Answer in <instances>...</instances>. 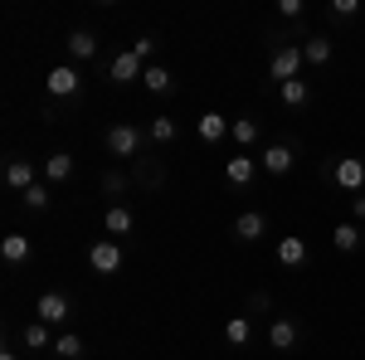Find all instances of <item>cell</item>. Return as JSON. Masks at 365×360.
I'll list each match as a JSON object with an SVG mask.
<instances>
[{"label": "cell", "instance_id": "6da1fadb", "mask_svg": "<svg viewBox=\"0 0 365 360\" xmlns=\"http://www.w3.org/2000/svg\"><path fill=\"white\" fill-rule=\"evenodd\" d=\"M103 146H108V156H117V161H137L141 146H146V132H141L137 122H113L103 132Z\"/></svg>", "mask_w": 365, "mask_h": 360}, {"label": "cell", "instance_id": "7a4b0ae2", "mask_svg": "<svg viewBox=\"0 0 365 360\" xmlns=\"http://www.w3.org/2000/svg\"><path fill=\"white\" fill-rule=\"evenodd\" d=\"M302 63H307V58H302V44H278V49L268 54V78L278 88L292 83V78H302Z\"/></svg>", "mask_w": 365, "mask_h": 360}, {"label": "cell", "instance_id": "3957f363", "mask_svg": "<svg viewBox=\"0 0 365 360\" xmlns=\"http://www.w3.org/2000/svg\"><path fill=\"white\" fill-rule=\"evenodd\" d=\"M122 263H127V258H122V244H117V239H98V244L88 249V268L103 273V277H117Z\"/></svg>", "mask_w": 365, "mask_h": 360}, {"label": "cell", "instance_id": "277c9868", "mask_svg": "<svg viewBox=\"0 0 365 360\" xmlns=\"http://www.w3.org/2000/svg\"><path fill=\"white\" fill-rule=\"evenodd\" d=\"M34 317L44 322V326H68V317H73V302L63 297V292H39V302H34Z\"/></svg>", "mask_w": 365, "mask_h": 360}, {"label": "cell", "instance_id": "5b68a950", "mask_svg": "<svg viewBox=\"0 0 365 360\" xmlns=\"http://www.w3.org/2000/svg\"><path fill=\"white\" fill-rule=\"evenodd\" d=\"M78 88H83V73L73 68V63H58V68H49V78H44V93L49 98H78Z\"/></svg>", "mask_w": 365, "mask_h": 360}, {"label": "cell", "instance_id": "8992f818", "mask_svg": "<svg viewBox=\"0 0 365 360\" xmlns=\"http://www.w3.org/2000/svg\"><path fill=\"white\" fill-rule=\"evenodd\" d=\"M331 180H336L341 190L361 195L365 190V161H361V156H341L336 166H331Z\"/></svg>", "mask_w": 365, "mask_h": 360}, {"label": "cell", "instance_id": "52a82bcc", "mask_svg": "<svg viewBox=\"0 0 365 360\" xmlns=\"http://www.w3.org/2000/svg\"><path fill=\"white\" fill-rule=\"evenodd\" d=\"M5 185H10V190H34V185H39V166H34V161H25V156H10V161H5Z\"/></svg>", "mask_w": 365, "mask_h": 360}, {"label": "cell", "instance_id": "ba28073f", "mask_svg": "<svg viewBox=\"0 0 365 360\" xmlns=\"http://www.w3.org/2000/svg\"><path fill=\"white\" fill-rule=\"evenodd\" d=\"M141 73H146V63H141L132 49L113 54V63H108V78H113V83H141Z\"/></svg>", "mask_w": 365, "mask_h": 360}, {"label": "cell", "instance_id": "9c48e42d", "mask_svg": "<svg viewBox=\"0 0 365 360\" xmlns=\"http://www.w3.org/2000/svg\"><path fill=\"white\" fill-rule=\"evenodd\" d=\"M292 161H297V151L287 146V141H273V146H263V175H287L292 170Z\"/></svg>", "mask_w": 365, "mask_h": 360}, {"label": "cell", "instance_id": "30bf717a", "mask_svg": "<svg viewBox=\"0 0 365 360\" xmlns=\"http://www.w3.org/2000/svg\"><path fill=\"white\" fill-rule=\"evenodd\" d=\"M263 234H268V215H263V210H244V215L234 220V239H239V244H258Z\"/></svg>", "mask_w": 365, "mask_h": 360}, {"label": "cell", "instance_id": "8fae6325", "mask_svg": "<svg viewBox=\"0 0 365 360\" xmlns=\"http://www.w3.org/2000/svg\"><path fill=\"white\" fill-rule=\"evenodd\" d=\"M297 341H302V326L292 317H278L268 326V351H297Z\"/></svg>", "mask_w": 365, "mask_h": 360}, {"label": "cell", "instance_id": "7c38bea8", "mask_svg": "<svg viewBox=\"0 0 365 360\" xmlns=\"http://www.w3.org/2000/svg\"><path fill=\"white\" fill-rule=\"evenodd\" d=\"M225 180L234 190L253 185V180H258V161H253V156H225Z\"/></svg>", "mask_w": 365, "mask_h": 360}, {"label": "cell", "instance_id": "4fadbf2b", "mask_svg": "<svg viewBox=\"0 0 365 360\" xmlns=\"http://www.w3.org/2000/svg\"><path fill=\"white\" fill-rule=\"evenodd\" d=\"M307 258H312V249H307L302 234H282V239H278V263H282V268H302Z\"/></svg>", "mask_w": 365, "mask_h": 360}, {"label": "cell", "instance_id": "5bb4252c", "mask_svg": "<svg viewBox=\"0 0 365 360\" xmlns=\"http://www.w3.org/2000/svg\"><path fill=\"white\" fill-rule=\"evenodd\" d=\"M331 54H336L331 34H307V39H302V58H307L312 68H327V63H331Z\"/></svg>", "mask_w": 365, "mask_h": 360}, {"label": "cell", "instance_id": "9a60e30c", "mask_svg": "<svg viewBox=\"0 0 365 360\" xmlns=\"http://www.w3.org/2000/svg\"><path fill=\"white\" fill-rule=\"evenodd\" d=\"M0 258H5L10 268L29 263V258H34V244H29V234H5V239H0Z\"/></svg>", "mask_w": 365, "mask_h": 360}, {"label": "cell", "instance_id": "2e32d148", "mask_svg": "<svg viewBox=\"0 0 365 360\" xmlns=\"http://www.w3.org/2000/svg\"><path fill=\"white\" fill-rule=\"evenodd\" d=\"M132 210H127V205H108V210H103V234H108V239H122V234H132Z\"/></svg>", "mask_w": 365, "mask_h": 360}, {"label": "cell", "instance_id": "e0dca14e", "mask_svg": "<svg viewBox=\"0 0 365 360\" xmlns=\"http://www.w3.org/2000/svg\"><path fill=\"white\" fill-rule=\"evenodd\" d=\"M229 127H234V122H229L225 112H200V122H195L200 141H210V146H215V141H225V137H229Z\"/></svg>", "mask_w": 365, "mask_h": 360}, {"label": "cell", "instance_id": "ac0fdd59", "mask_svg": "<svg viewBox=\"0 0 365 360\" xmlns=\"http://www.w3.org/2000/svg\"><path fill=\"white\" fill-rule=\"evenodd\" d=\"M361 239H365V229L356 220H341L336 229H331V249H336V253H356V249H361Z\"/></svg>", "mask_w": 365, "mask_h": 360}, {"label": "cell", "instance_id": "d6986e66", "mask_svg": "<svg viewBox=\"0 0 365 360\" xmlns=\"http://www.w3.org/2000/svg\"><path fill=\"white\" fill-rule=\"evenodd\" d=\"M93 54H98V34L93 29H73L68 34V63H88Z\"/></svg>", "mask_w": 365, "mask_h": 360}, {"label": "cell", "instance_id": "ffe728a7", "mask_svg": "<svg viewBox=\"0 0 365 360\" xmlns=\"http://www.w3.org/2000/svg\"><path fill=\"white\" fill-rule=\"evenodd\" d=\"M20 341H25L29 351H54V341H58V336L49 331V326H44L39 317H29V322H25V331H20Z\"/></svg>", "mask_w": 365, "mask_h": 360}, {"label": "cell", "instance_id": "44dd1931", "mask_svg": "<svg viewBox=\"0 0 365 360\" xmlns=\"http://www.w3.org/2000/svg\"><path fill=\"white\" fill-rule=\"evenodd\" d=\"M68 175H73V156H68V151H49V156H44V180H49V185H63Z\"/></svg>", "mask_w": 365, "mask_h": 360}, {"label": "cell", "instance_id": "7402d4cb", "mask_svg": "<svg viewBox=\"0 0 365 360\" xmlns=\"http://www.w3.org/2000/svg\"><path fill=\"white\" fill-rule=\"evenodd\" d=\"M278 98L287 103V108H307V103H312V83H307V78H292V83L278 88Z\"/></svg>", "mask_w": 365, "mask_h": 360}, {"label": "cell", "instance_id": "603a6c76", "mask_svg": "<svg viewBox=\"0 0 365 360\" xmlns=\"http://www.w3.org/2000/svg\"><path fill=\"white\" fill-rule=\"evenodd\" d=\"M141 83H146V93H170V88H175V78H170V68H161V63H146Z\"/></svg>", "mask_w": 365, "mask_h": 360}, {"label": "cell", "instance_id": "cb8c5ba5", "mask_svg": "<svg viewBox=\"0 0 365 360\" xmlns=\"http://www.w3.org/2000/svg\"><path fill=\"white\" fill-rule=\"evenodd\" d=\"M146 137L156 141V146H170V141L180 137V127H175V117H151V127H146Z\"/></svg>", "mask_w": 365, "mask_h": 360}, {"label": "cell", "instance_id": "d4e9b609", "mask_svg": "<svg viewBox=\"0 0 365 360\" xmlns=\"http://www.w3.org/2000/svg\"><path fill=\"white\" fill-rule=\"evenodd\" d=\"M229 137L239 141V146H253V141L263 137V127H258V117H234V127H229Z\"/></svg>", "mask_w": 365, "mask_h": 360}, {"label": "cell", "instance_id": "484cf974", "mask_svg": "<svg viewBox=\"0 0 365 360\" xmlns=\"http://www.w3.org/2000/svg\"><path fill=\"white\" fill-rule=\"evenodd\" d=\"M225 341H229V346H249V341H253V322H249V317H229V322H225Z\"/></svg>", "mask_w": 365, "mask_h": 360}, {"label": "cell", "instance_id": "4316f807", "mask_svg": "<svg viewBox=\"0 0 365 360\" xmlns=\"http://www.w3.org/2000/svg\"><path fill=\"white\" fill-rule=\"evenodd\" d=\"M54 356H58V360H83V336L63 331V336L54 341Z\"/></svg>", "mask_w": 365, "mask_h": 360}, {"label": "cell", "instance_id": "83f0119b", "mask_svg": "<svg viewBox=\"0 0 365 360\" xmlns=\"http://www.w3.org/2000/svg\"><path fill=\"white\" fill-rule=\"evenodd\" d=\"M127 190H132V180L122 170H103V195H127Z\"/></svg>", "mask_w": 365, "mask_h": 360}, {"label": "cell", "instance_id": "f1b7e54d", "mask_svg": "<svg viewBox=\"0 0 365 360\" xmlns=\"http://www.w3.org/2000/svg\"><path fill=\"white\" fill-rule=\"evenodd\" d=\"M156 44H161L156 34H141V39H132V54H137L141 63H151V54H156Z\"/></svg>", "mask_w": 365, "mask_h": 360}, {"label": "cell", "instance_id": "f546056e", "mask_svg": "<svg viewBox=\"0 0 365 360\" xmlns=\"http://www.w3.org/2000/svg\"><path fill=\"white\" fill-rule=\"evenodd\" d=\"M25 210H49V185H34V190H25Z\"/></svg>", "mask_w": 365, "mask_h": 360}, {"label": "cell", "instance_id": "4dcf8cb0", "mask_svg": "<svg viewBox=\"0 0 365 360\" xmlns=\"http://www.w3.org/2000/svg\"><path fill=\"white\" fill-rule=\"evenodd\" d=\"M361 15V0H331V20H356Z\"/></svg>", "mask_w": 365, "mask_h": 360}, {"label": "cell", "instance_id": "1f68e13d", "mask_svg": "<svg viewBox=\"0 0 365 360\" xmlns=\"http://www.w3.org/2000/svg\"><path fill=\"white\" fill-rule=\"evenodd\" d=\"M278 15H282V20H302L307 5H302V0H278Z\"/></svg>", "mask_w": 365, "mask_h": 360}, {"label": "cell", "instance_id": "d6a6232c", "mask_svg": "<svg viewBox=\"0 0 365 360\" xmlns=\"http://www.w3.org/2000/svg\"><path fill=\"white\" fill-rule=\"evenodd\" d=\"M268 307H273L268 292H253V297H249V312H268Z\"/></svg>", "mask_w": 365, "mask_h": 360}, {"label": "cell", "instance_id": "836d02e7", "mask_svg": "<svg viewBox=\"0 0 365 360\" xmlns=\"http://www.w3.org/2000/svg\"><path fill=\"white\" fill-rule=\"evenodd\" d=\"M351 220H356V224L365 220V195H351Z\"/></svg>", "mask_w": 365, "mask_h": 360}, {"label": "cell", "instance_id": "e575fe53", "mask_svg": "<svg viewBox=\"0 0 365 360\" xmlns=\"http://www.w3.org/2000/svg\"><path fill=\"white\" fill-rule=\"evenodd\" d=\"M0 360H20V356H15V351H0Z\"/></svg>", "mask_w": 365, "mask_h": 360}]
</instances>
